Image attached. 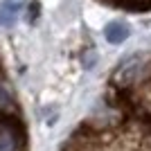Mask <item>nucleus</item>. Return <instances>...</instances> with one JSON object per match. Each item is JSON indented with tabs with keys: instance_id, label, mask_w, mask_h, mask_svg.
<instances>
[{
	"instance_id": "1",
	"label": "nucleus",
	"mask_w": 151,
	"mask_h": 151,
	"mask_svg": "<svg viewBox=\"0 0 151 151\" xmlns=\"http://www.w3.org/2000/svg\"><path fill=\"white\" fill-rule=\"evenodd\" d=\"M129 34H131V29H129V25L122 23V20H113V23H108L106 29H104L106 41H108V43H113V45L124 43L126 38H129Z\"/></svg>"
},
{
	"instance_id": "3",
	"label": "nucleus",
	"mask_w": 151,
	"mask_h": 151,
	"mask_svg": "<svg viewBox=\"0 0 151 151\" xmlns=\"http://www.w3.org/2000/svg\"><path fill=\"white\" fill-rule=\"evenodd\" d=\"M113 7H120V9H129V12H147L151 9V0H104Z\"/></svg>"
},
{
	"instance_id": "4",
	"label": "nucleus",
	"mask_w": 151,
	"mask_h": 151,
	"mask_svg": "<svg viewBox=\"0 0 151 151\" xmlns=\"http://www.w3.org/2000/svg\"><path fill=\"white\" fill-rule=\"evenodd\" d=\"M16 14H18V5L16 2H5V5L0 7V25L2 27L12 25L14 20H16Z\"/></svg>"
},
{
	"instance_id": "2",
	"label": "nucleus",
	"mask_w": 151,
	"mask_h": 151,
	"mask_svg": "<svg viewBox=\"0 0 151 151\" xmlns=\"http://www.w3.org/2000/svg\"><path fill=\"white\" fill-rule=\"evenodd\" d=\"M20 133L12 126H0V151H20Z\"/></svg>"
}]
</instances>
